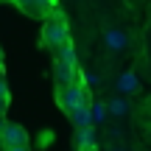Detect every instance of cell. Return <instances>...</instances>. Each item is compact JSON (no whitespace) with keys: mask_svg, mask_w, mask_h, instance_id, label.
<instances>
[{"mask_svg":"<svg viewBox=\"0 0 151 151\" xmlns=\"http://www.w3.org/2000/svg\"><path fill=\"white\" fill-rule=\"evenodd\" d=\"M6 151H31L28 146H17V148H6Z\"/></svg>","mask_w":151,"mask_h":151,"instance_id":"obj_15","label":"cell"},{"mask_svg":"<svg viewBox=\"0 0 151 151\" xmlns=\"http://www.w3.org/2000/svg\"><path fill=\"white\" fill-rule=\"evenodd\" d=\"M76 148H95V132L92 126H84V129H76Z\"/></svg>","mask_w":151,"mask_h":151,"instance_id":"obj_9","label":"cell"},{"mask_svg":"<svg viewBox=\"0 0 151 151\" xmlns=\"http://www.w3.org/2000/svg\"><path fill=\"white\" fill-rule=\"evenodd\" d=\"M73 120L76 129H84V126H92V118H90V104H81V106H76L73 112H67Z\"/></svg>","mask_w":151,"mask_h":151,"instance_id":"obj_7","label":"cell"},{"mask_svg":"<svg viewBox=\"0 0 151 151\" xmlns=\"http://www.w3.org/2000/svg\"><path fill=\"white\" fill-rule=\"evenodd\" d=\"M3 129H6V118H3V112H0V134H3Z\"/></svg>","mask_w":151,"mask_h":151,"instance_id":"obj_16","label":"cell"},{"mask_svg":"<svg viewBox=\"0 0 151 151\" xmlns=\"http://www.w3.org/2000/svg\"><path fill=\"white\" fill-rule=\"evenodd\" d=\"M50 143V132H45V134H39V146H48Z\"/></svg>","mask_w":151,"mask_h":151,"instance_id":"obj_14","label":"cell"},{"mask_svg":"<svg viewBox=\"0 0 151 151\" xmlns=\"http://www.w3.org/2000/svg\"><path fill=\"white\" fill-rule=\"evenodd\" d=\"M106 112L112 115V118H126V115H129V101H126L123 95H115L112 101L106 104Z\"/></svg>","mask_w":151,"mask_h":151,"instance_id":"obj_10","label":"cell"},{"mask_svg":"<svg viewBox=\"0 0 151 151\" xmlns=\"http://www.w3.org/2000/svg\"><path fill=\"white\" fill-rule=\"evenodd\" d=\"M6 106H9V87H6L3 76H0V112L6 115Z\"/></svg>","mask_w":151,"mask_h":151,"instance_id":"obj_12","label":"cell"},{"mask_svg":"<svg viewBox=\"0 0 151 151\" xmlns=\"http://www.w3.org/2000/svg\"><path fill=\"white\" fill-rule=\"evenodd\" d=\"M42 42L48 48H59V45L70 42V34H67V20L62 14H48L45 17V25H42Z\"/></svg>","mask_w":151,"mask_h":151,"instance_id":"obj_1","label":"cell"},{"mask_svg":"<svg viewBox=\"0 0 151 151\" xmlns=\"http://www.w3.org/2000/svg\"><path fill=\"white\" fill-rule=\"evenodd\" d=\"M0 62H3V53H0Z\"/></svg>","mask_w":151,"mask_h":151,"instance_id":"obj_19","label":"cell"},{"mask_svg":"<svg viewBox=\"0 0 151 151\" xmlns=\"http://www.w3.org/2000/svg\"><path fill=\"white\" fill-rule=\"evenodd\" d=\"M76 151H95V148H76Z\"/></svg>","mask_w":151,"mask_h":151,"instance_id":"obj_18","label":"cell"},{"mask_svg":"<svg viewBox=\"0 0 151 151\" xmlns=\"http://www.w3.org/2000/svg\"><path fill=\"white\" fill-rule=\"evenodd\" d=\"M0 143L3 148H17V146H28V134L20 123H6L3 134H0Z\"/></svg>","mask_w":151,"mask_h":151,"instance_id":"obj_4","label":"cell"},{"mask_svg":"<svg viewBox=\"0 0 151 151\" xmlns=\"http://www.w3.org/2000/svg\"><path fill=\"white\" fill-rule=\"evenodd\" d=\"M34 3H37V0H17V6H20L22 11H28V9H31Z\"/></svg>","mask_w":151,"mask_h":151,"instance_id":"obj_13","label":"cell"},{"mask_svg":"<svg viewBox=\"0 0 151 151\" xmlns=\"http://www.w3.org/2000/svg\"><path fill=\"white\" fill-rule=\"evenodd\" d=\"M115 87H118V92H120V95H126V92H134L137 87H140V81H137V76L132 73V70H126V73H120V76H118Z\"/></svg>","mask_w":151,"mask_h":151,"instance_id":"obj_8","label":"cell"},{"mask_svg":"<svg viewBox=\"0 0 151 151\" xmlns=\"http://www.w3.org/2000/svg\"><path fill=\"white\" fill-rule=\"evenodd\" d=\"M104 45H106L109 53H123V50L129 48V34H126L123 28L112 25V28L104 31Z\"/></svg>","mask_w":151,"mask_h":151,"instance_id":"obj_3","label":"cell"},{"mask_svg":"<svg viewBox=\"0 0 151 151\" xmlns=\"http://www.w3.org/2000/svg\"><path fill=\"white\" fill-rule=\"evenodd\" d=\"M53 78H56V87H67V84H73V81H78L81 76H78V67H73V65H59V62H56Z\"/></svg>","mask_w":151,"mask_h":151,"instance_id":"obj_5","label":"cell"},{"mask_svg":"<svg viewBox=\"0 0 151 151\" xmlns=\"http://www.w3.org/2000/svg\"><path fill=\"white\" fill-rule=\"evenodd\" d=\"M90 118H92V126L95 123H104V120L109 118V112H106V104H90Z\"/></svg>","mask_w":151,"mask_h":151,"instance_id":"obj_11","label":"cell"},{"mask_svg":"<svg viewBox=\"0 0 151 151\" xmlns=\"http://www.w3.org/2000/svg\"><path fill=\"white\" fill-rule=\"evenodd\" d=\"M109 151H126V148H118V146H115V148H109Z\"/></svg>","mask_w":151,"mask_h":151,"instance_id":"obj_17","label":"cell"},{"mask_svg":"<svg viewBox=\"0 0 151 151\" xmlns=\"http://www.w3.org/2000/svg\"><path fill=\"white\" fill-rule=\"evenodd\" d=\"M81 104H90V92H87V87H84L81 78L73 81V84H67V87H59V106L65 109V112H73Z\"/></svg>","mask_w":151,"mask_h":151,"instance_id":"obj_2","label":"cell"},{"mask_svg":"<svg viewBox=\"0 0 151 151\" xmlns=\"http://www.w3.org/2000/svg\"><path fill=\"white\" fill-rule=\"evenodd\" d=\"M53 53H56V62H59V65H73V67H78L73 42H65V45H59V48H53Z\"/></svg>","mask_w":151,"mask_h":151,"instance_id":"obj_6","label":"cell"}]
</instances>
